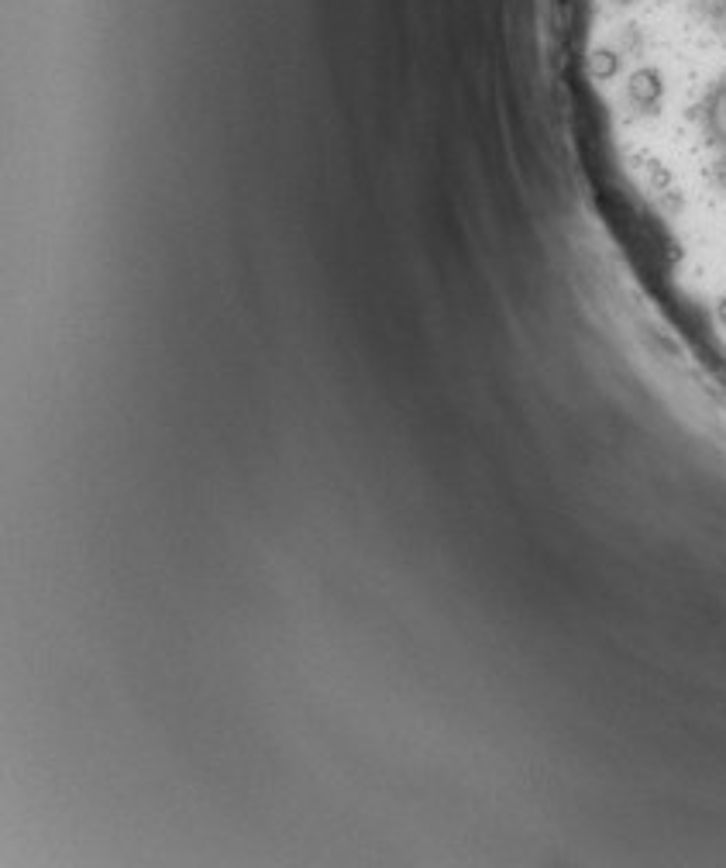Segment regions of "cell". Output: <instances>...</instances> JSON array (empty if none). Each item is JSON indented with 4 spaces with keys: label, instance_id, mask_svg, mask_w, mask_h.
<instances>
[{
    "label": "cell",
    "instance_id": "obj_1",
    "mask_svg": "<svg viewBox=\"0 0 726 868\" xmlns=\"http://www.w3.org/2000/svg\"><path fill=\"white\" fill-rule=\"evenodd\" d=\"M661 93H665V83H661L658 69H637V73L630 76V83H627L630 104L640 107V111H654V107H658V100H661Z\"/></svg>",
    "mask_w": 726,
    "mask_h": 868
},
{
    "label": "cell",
    "instance_id": "obj_5",
    "mask_svg": "<svg viewBox=\"0 0 726 868\" xmlns=\"http://www.w3.org/2000/svg\"><path fill=\"white\" fill-rule=\"evenodd\" d=\"M720 324H723V328H726V297L720 300Z\"/></svg>",
    "mask_w": 726,
    "mask_h": 868
},
{
    "label": "cell",
    "instance_id": "obj_3",
    "mask_svg": "<svg viewBox=\"0 0 726 868\" xmlns=\"http://www.w3.org/2000/svg\"><path fill=\"white\" fill-rule=\"evenodd\" d=\"M616 69H620V56L613 49H596L589 56V73L596 80H610V76H616Z\"/></svg>",
    "mask_w": 726,
    "mask_h": 868
},
{
    "label": "cell",
    "instance_id": "obj_4",
    "mask_svg": "<svg viewBox=\"0 0 726 868\" xmlns=\"http://www.w3.org/2000/svg\"><path fill=\"white\" fill-rule=\"evenodd\" d=\"M713 183H716V190L726 193V155L713 162Z\"/></svg>",
    "mask_w": 726,
    "mask_h": 868
},
{
    "label": "cell",
    "instance_id": "obj_6",
    "mask_svg": "<svg viewBox=\"0 0 726 868\" xmlns=\"http://www.w3.org/2000/svg\"><path fill=\"white\" fill-rule=\"evenodd\" d=\"M616 4H630V0H616Z\"/></svg>",
    "mask_w": 726,
    "mask_h": 868
},
{
    "label": "cell",
    "instance_id": "obj_2",
    "mask_svg": "<svg viewBox=\"0 0 726 868\" xmlns=\"http://www.w3.org/2000/svg\"><path fill=\"white\" fill-rule=\"evenodd\" d=\"M706 128L709 138L726 149V83H720L706 100Z\"/></svg>",
    "mask_w": 726,
    "mask_h": 868
}]
</instances>
